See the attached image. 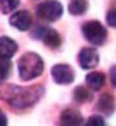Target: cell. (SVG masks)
<instances>
[{
  "label": "cell",
  "mask_w": 116,
  "mask_h": 126,
  "mask_svg": "<svg viewBox=\"0 0 116 126\" xmlns=\"http://www.w3.org/2000/svg\"><path fill=\"white\" fill-rule=\"evenodd\" d=\"M17 50V44L9 37L3 36L0 40V57H5V59H11Z\"/></svg>",
  "instance_id": "11"
},
{
  "label": "cell",
  "mask_w": 116,
  "mask_h": 126,
  "mask_svg": "<svg viewBox=\"0 0 116 126\" xmlns=\"http://www.w3.org/2000/svg\"><path fill=\"white\" fill-rule=\"evenodd\" d=\"M88 3L87 0H71L69 4V12L74 16H81L87 11Z\"/></svg>",
  "instance_id": "13"
},
{
  "label": "cell",
  "mask_w": 116,
  "mask_h": 126,
  "mask_svg": "<svg viewBox=\"0 0 116 126\" xmlns=\"http://www.w3.org/2000/svg\"><path fill=\"white\" fill-rule=\"evenodd\" d=\"M19 74L23 81H29L38 77L44 72V61L35 52L24 53L19 60Z\"/></svg>",
  "instance_id": "2"
},
{
  "label": "cell",
  "mask_w": 116,
  "mask_h": 126,
  "mask_svg": "<svg viewBox=\"0 0 116 126\" xmlns=\"http://www.w3.org/2000/svg\"><path fill=\"white\" fill-rule=\"evenodd\" d=\"M20 0H1V12L4 15L11 13L13 9L17 8Z\"/></svg>",
  "instance_id": "15"
},
{
  "label": "cell",
  "mask_w": 116,
  "mask_h": 126,
  "mask_svg": "<svg viewBox=\"0 0 116 126\" xmlns=\"http://www.w3.org/2000/svg\"><path fill=\"white\" fill-rule=\"evenodd\" d=\"M59 122H61V125H65V126H78V125L83 124V117L81 115V113L78 110L65 109L61 113Z\"/></svg>",
  "instance_id": "9"
},
{
  "label": "cell",
  "mask_w": 116,
  "mask_h": 126,
  "mask_svg": "<svg viewBox=\"0 0 116 126\" xmlns=\"http://www.w3.org/2000/svg\"><path fill=\"white\" fill-rule=\"evenodd\" d=\"M86 125L87 126H103V125H105V122L100 115H91L87 120Z\"/></svg>",
  "instance_id": "17"
},
{
  "label": "cell",
  "mask_w": 116,
  "mask_h": 126,
  "mask_svg": "<svg viewBox=\"0 0 116 126\" xmlns=\"http://www.w3.org/2000/svg\"><path fill=\"white\" fill-rule=\"evenodd\" d=\"M52 77L57 84L69 85L74 81V72L67 64H57L52 68Z\"/></svg>",
  "instance_id": "6"
},
{
  "label": "cell",
  "mask_w": 116,
  "mask_h": 126,
  "mask_svg": "<svg viewBox=\"0 0 116 126\" xmlns=\"http://www.w3.org/2000/svg\"><path fill=\"white\" fill-rule=\"evenodd\" d=\"M86 82L90 86V89H93L95 92L100 90L103 88V85L105 84V76L104 73L95 70V72H91L86 76Z\"/></svg>",
  "instance_id": "12"
},
{
  "label": "cell",
  "mask_w": 116,
  "mask_h": 126,
  "mask_svg": "<svg viewBox=\"0 0 116 126\" xmlns=\"http://www.w3.org/2000/svg\"><path fill=\"white\" fill-rule=\"evenodd\" d=\"M91 90H93V89H91ZM91 90H88L87 88H84V86H77L75 90H74V98H75V101L79 102V104L91 101V98H93V93H91Z\"/></svg>",
  "instance_id": "14"
},
{
  "label": "cell",
  "mask_w": 116,
  "mask_h": 126,
  "mask_svg": "<svg viewBox=\"0 0 116 126\" xmlns=\"http://www.w3.org/2000/svg\"><path fill=\"white\" fill-rule=\"evenodd\" d=\"M107 23L111 27L116 28V8L115 9H110L107 13Z\"/></svg>",
  "instance_id": "18"
},
{
  "label": "cell",
  "mask_w": 116,
  "mask_h": 126,
  "mask_svg": "<svg viewBox=\"0 0 116 126\" xmlns=\"http://www.w3.org/2000/svg\"><path fill=\"white\" fill-rule=\"evenodd\" d=\"M96 108L99 111H102L103 114L105 115H111L115 110V101H114V97L111 96L110 93H104L102 94L100 98H99L98 104H96Z\"/></svg>",
  "instance_id": "10"
},
{
  "label": "cell",
  "mask_w": 116,
  "mask_h": 126,
  "mask_svg": "<svg viewBox=\"0 0 116 126\" xmlns=\"http://www.w3.org/2000/svg\"><path fill=\"white\" fill-rule=\"evenodd\" d=\"M36 12L40 19L46 20V21H56L62 16L63 7L57 0H47L37 5Z\"/></svg>",
  "instance_id": "4"
},
{
  "label": "cell",
  "mask_w": 116,
  "mask_h": 126,
  "mask_svg": "<svg viewBox=\"0 0 116 126\" xmlns=\"http://www.w3.org/2000/svg\"><path fill=\"white\" fill-rule=\"evenodd\" d=\"M1 118H3V125H5V115L1 114Z\"/></svg>",
  "instance_id": "20"
},
{
  "label": "cell",
  "mask_w": 116,
  "mask_h": 126,
  "mask_svg": "<svg viewBox=\"0 0 116 126\" xmlns=\"http://www.w3.org/2000/svg\"><path fill=\"white\" fill-rule=\"evenodd\" d=\"M9 24L19 31H28L32 27V16L28 11L15 12L9 17Z\"/></svg>",
  "instance_id": "8"
},
{
  "label": "cell",
  "mask_w": 116,
  "mask_h": 126,
  "mask_svg": "<svg viewBox=\"0 0 116 126\" xmlns=\"http://www.w3.org/2000/svg\"><path fill=\"white\" fill-rule=\"evenodd\" d=\"M44 88L41 85H35V86H25V88H19V86H12L11 93H9L8 104L15 109H25L32 106L40 100L42 96Z\"/></svg>",
  "instance_id": "1"
},
{
  "label": "cell",
  "mask_w": 116,
  "mask_h": 126,
  "mask_svg": "<svg viewBox=\"0 0 116 126\" xmlns=\"http://www.w3.org/2000/svg\"><path fill=\"white\" fill-rule=\"evenodd\" d=\"M110 77H111V82L116 88V66H112L110 70Z\"/></svg>",
  "instance_id": "19"
},
{
  "label": "cell",
  "mask_w": 116,
  "mask_h": 126,
  "mask_svg": "<svg viewBox=\"0 0 116 126\" xmlns=\"http://www.w3.org/2000/svg\"><path fill=\"white\" fill-rule=\"evenodd\" d=\"M79 65L83 69H93L99 63V54L94 48H83L78 54Z\"/></svg>",
  "instance_id": "7"
},
{
  "label": "cell",
  "mask_w": 116,
  "mask_h": 126,
  "mask_svg": "<svg viewBox=\"0 0 116 126\" xmlns=\"http://www.w3.org/2000/svg\"><path fill=\"white\" fill-rule=\"evenodd\" d=\"M35 37L42 40V43L46 47L52 49H57L61 45V36L58 35V32L53 28H45V27H41L35 32Z\"/></svg>",
  "instance_id": "5"
},
{
  "label": "cell",
  "mask_w": 116,
  "mask_h": 126,
  "mask_svg": "<svg viewBox=\"0 0 116 126\" xmlns=\"http://www.w3.org/2000/svg\"><path fill=\"white\" fill-rule=\"evenodd\" d=\"M0 65H1V81H4L11 73V59L0 57Z\"/></svg>",
  "instance_id": "16"
},
{
  "label": "cell",
  "mask_w": 116,
  "mask_h": 126,
  "mask_svg": "<svg viewBox=\"0 0 116 126\" xmlns=\"http://www.w3.org/2000/svg\"><path fill=\"white\" fill-rule=\"evenodd\" d=\"M82 33L84 39L93 45H103L107 39V29L98 20H90L82 25Z\"/></svg>",
  "instance_id": "3"
}]
</instances>
